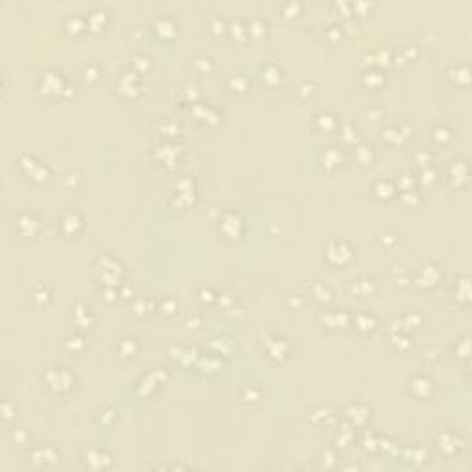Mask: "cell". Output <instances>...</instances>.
<instances>
[{"instance_id":"obj_59","label":"cell","mask_w":472,"mask_h":472,"mask_svg":"<svg viewBox=\"0 0 472 472\" xmlns=\"http://www.w3.org/2000/svg\"><path fill=\"white\" fill-rule=\"evenodd\" d=\"M133 308H135V314H137V316H144V314H148V301L146 299H138V301L133 304Z\"/></svg>"},{"instance_id":"obj_6","label":"cell","mask_w":472,"mask_h":472,"mask_svg":"<svg viewBox=\"0 0 472 472\" xmlns=\"http://www.w3.org/2000/svg\"><path fill=\"white\" fill-rule=\"evenodd\" d=\"M30 459L35 467H48V465H54V463L59 459V452L54 444H44V446H37L33 449L30 454Z\"/></svg>"},{"instance_id":"obj_20","label":"cell","mask_w":472,"mask_h":472,"mask_svg":"<svg viewBox=\"0 0 472 472\" xmlns=\"http://www.w3.org/2000/svg\"><path fill=\"white\" fill-rule=\"evenodd\" d=\"M85 22H87V28L92 30V32L104 30L105 22H107V11L102 10V8H96V10H92L85 17Z\"/></svg>"},{"instance_id":"obj_27","label":"cell","mask_w":472,"mask_h":472,"mask_svg":"<svg viewBox=\"0 0 472 472\" xmlns=\"http://www.w3.org/2000/svg\"><path fill=\"white\" fill-rule=\"evenodd\" d=\"M395 192H397V188H395L393 181L389 179H380L374 184V196L378 199H389Z\"/></svg>"},{"instance_id":"obj_18","label":"cell","mask_w":472,"mask_h":472,"mask_svg":"<svg viewBox=\"0 0 472 472\" xmlns=\"http://www.w3.org/2000/svg\"><path fill=\"white\" fill-rule=\"evenodd\" d=\"M177 153H179V146L174 144V142H164V144H161L155 151L157 159L162 161L164 164H168V166H172L175 161H177Z\"/></svg>"},{"instance_id":"obj_12","label":"cell","mask_w":472,"mask_h":472,"mask_svg":"<svg viewBox=\"0 0 472 472\" xmlns=\"http://www.w3.org/2000/svg\"><path fill=\"white\" fill-rule=\"evenodd\" d=\"M59 225H61V231L68 236H74L83 229V218H81L80 213L76 210H68L61 216L59 220Z\"/></svg>"},{"instance_id":"obj_16","label":"cell","mask_w":472,"mask_h":472,"mask_svg":"<svg viewBox=\"0 0 472 472\" xmlns=\"http://www.w3.org/2000/svg\"><path fill=\"white\" fill-rule=\"evenodd\" d=\"M153 30L157 32V35H161L162 39H172L177 35V22H175L172 17H157L153 20Z\"/></svg>"},{"instance_id":"obj_30","label":"cell","mask_w":472,"mask_h":472,"mask_svg":"<svg viewBox=\"0 0 472 472\" xmlns=\"http://www.w3.org/2000/svg\"><path fill=\"white\" fill-rule=\"evenodd\" d=\"M264 398V391H262V387L255 386V384H251V386H247L244 391H242V400L247 402V404H256V402H260Z\"/></svg>"},{"instance_id":"obj_34","label":"cell","mask_w":472,"mask_h":472,"mask_svg":"<svg viewBox=\"0 0 472 472\" xmlns=\"http://www.w3.org/2000/svg\"><path fill=\"white\" fill-rule=\"evenodd\" d=\"M350 290L354 293H358V295H369V293L374 292V284L373 280L369 279H358L356 282L350 284Z\"/></svg>"},{"instance_id":"obj_52","label":"cell","mask_w":472,"mask_h":472,"mask_svg":"<svg viewBox=\"0 0 472 472\" xmlns=\"http://www.w3.org/2000/svg\"><path fill=\"white\" fill-rule=\"evenodd\" d=\"M210 28H213L214 33H225L229 30V26H227V22L222 17H213L210 19Z\"/></svg>"},{"instance_id":"obj_9","label":"cell","mask_w":472,"mask_h":472,"mask_svg":"<svg viewBox=\"0 0 472 472\" xmlns=\"http://www.w3.org/2000/svg\"><path fill=\"white\" fill-rule=\"evenodd\" d=\"M434 391V380L424 374H417L410 380V393L417 398H428Z\"/></svg>"},{"instance_id":"obj_44","label":"cell","mask_w":472,"mask_h":472,"mask_svg":"<svg viewBox=\"0 0 472 472\" xmlns=\"http://www.w3.org/2000/svg\"><path fill=\"white\" fill-rule=\"evenodd\" d=\"M415 175L413 174H402L400 177H398V181H397V184H398V188L404 192V190H411L413 188V184H415Z\"/></svg>"},{"instance_id":"obj_36","label":"cell","mask_w":472,"mask_h":472,"mask_svg":"<svg viewBox=\"0 0 472 472\" xmlns=\"http://www.w3.org/2000/svg\"><path fill=\"white\" fill-rule=\"evenodd\" d=\"M432 138H434L437 144H446V142L452 138V129L446 128V126H437L432 131Z\"/></svg>"},{"instance_id":"obj_38","label":"cell","mask_w":472,"mask_h":472,"mask_svg":"<svg viewBox=\"0 0 472 472\" xmlns=\"http://www.w3.org/2000/svg\"><path fill=\"white\" fill-rule=\"evenodd\" d=\"M32 299L37 302V304H44V302H48V299H50V292H48V288L44 284H35L32 290Z\"/></svg>"},{"instance_id":"obj_22","label":"cell","mask_w":472,"mask_h":472,"mask_svg":"<svg viewBox=\"0 0 472 472\" xmlns=\"http://www.w3.org/2000/svg\"><path fill=\"white\" fill-rule=\"evenodd\" d=\"M310 419L316 422V424H323V422H331L334 420V411L331 406H325V404H319V406H314L310 410Z\"/></svg>"},{"instance_id":"obj_55","label":"cell","mask_w":472,"mask_h":472,"mask_svg":"<svg viewBox=\"0 0 472 472\" xmlns=\"http://www.w3.org/2000/svg\"><path fill=\"white\" fill-rule=\"evenodd\" d=\"M198 295H199V301L201 302H213V301H216V292H214L213 288H201L198 292Z\"/></svg>"},{"instance_id":"obj_23","label":"cell","mask_w":472,"mask_h":472,"mask_svg":"<svg viewBox=\"0 0 472 472\" xmlns=\"http://www.w3.org/2000/svg\"><path fill=\"white\" fill-rule=\"evenodd\" d=\"M74 321L81 326V328H87L92 323V312L87 306L85 302H78L74 308Z\"/></svg>"},{"instance_id":"obj_46","label":"cell","mask_w":472,"mask_h":472,"mask_svg":"<svg viewBox=\"0 0 472 472\" xmlns=\"http://www.w3.org/2000/svg\"><path fill=\"white\" fill-rule=\"evenodd\" d=\"M340 131H341V137H343L345 142H354V138H356V128H354L352 124H349V122L341 124Z\"/></svg>"},{"instance_id":"obj_41","label":"cell","mask_w":472,"mask_h":472,"mask_svg":"<svg viewBox=\"0 0 472 472\" xmlns=\"http://www.w3.org/2000/svg\"><path fill=\"white\" fill-rule=\"evenodd\" d=\"M352 428L350 426H341L340 430H338V435H336V443L341 444V446H349V443L352 441Z\"/></svg>"},{"instance_id":"obj_58","label":"cell","mask_w":472,"mask_h":472,"mask_svg":"<svg viewBox=\"0 0 472 472\" xmlns=\"http://www.w3.org/2000/svg\"><path fill=\"white\" fill-rule=\"evenodd\" d=\"M402 199H404V201H411V203H419V201H420V194L417 192V190H413V188H411V190H404V192H402Z\"/></svg>"},{"instance_id":"obj_19","label":"cell","mask_w":472,"mask_h":472,"mask_svg":"<svg viewBox=\"0 0 472 472\" xmlns=\"http://www.w3.org/2000/svg\"><path fill=\"white\" fill-rule=\"evenodd\" d=\"M449 177L454 184H458V186L463 184L468 179V164L465 161H454L452 164H450Z\"/></svg>"},{"instance_id":"obj_62","label":"cell","mask_w":472,"mask_h":472,"mask_svg":"<svg viewBox=\"0 0 472 472\" xmlns=\"http://www.w3.org/2000/svg\"><path fill=\"white\" fill-rule=\"evenodd\" d=\"M367 116L371 118L373 122H376V120L382 118V111H380V109H371V111H367Z\"/></svg>"},{"instance_id":"obj_45","label":"cell","mask_w":472,"mask_h":472,"mask_svg":"<svg viewBox=\"0 0 472 472\" xmlns=\"http://www.w3.org/2000/svg\"><path fill=\"white\" fill-rule=\"evenodd\" d=\"M194 68L198 72H201V74H208V72L213 70V61L208 57H198L194 61Z\"/></svg>"},{"instance_id":"obj_57","label":"cell","mask_w":472,"mask_h":472,"mask_svg":"<svg viewBox=\"0 0 472 472\" xmlns=\"http://www.w3.org/2000/svg\"><path fill=\"white\" fill-rule=\"evenodd\" d=\"M2 415H4V420H10L11 417H15V404H11L10 400L2 402Z\"/></svg>"},{"instance_id":"obj_47","label":"cell","mask_w":472,"mask_h":472,"mask_svg":"<svg viewBox=\"0 0 472 472\" xmlns=\"http://www.w3.org/2000/svg\"><path fill=\"white\" fill-rule=\"evenodd\" d=\"M48 174H50V170H48V166L43 164V162H39L37 168L30 174V177H32L33 181H37V183H41V181H44L48 177Z\"/></svg>"},{"instance_id":"obj_25","label":"cell","mask_w":472,"mask_h":472,"mask_svg":"<svg viewBox=\"0 0 472 472\" xmlns=\"http://www.w3.org/2000/svg\"><path fill=\"white\" fill-rule=\"evenodd\" d=\"M316 124L317 128L323 129V131H332V129L338 128V116L328 111H321V113L316 116Z\"/></svg>"},{"instance_id":"obj_26","label":"cell","mask_w":472,"mask_h":472,"mask_svg":"<svg viewBox=\"0 0 472 472\" xmlns=\"http://www.w3.org/2000/svg\"><path fill=\"white\" fill-rule=\"evenodd\" d=\"M65 28L68 33H80L83 32V30L87 28V22H85V17H81L80 13H72L68 15L65 19Z\"/></svg>"},{"instance_id":"obj_1","label":"cell","mask_w":472,"mask_h":472,"mask_svg":"<svg viewBox=\"0 0 472 472\" xmlns=\"http://www.w3.org/2000/svg\"><path fill=\"white\" fill-rule=\"evenodd\" d=\"M37 89L43 96H66L70 92V85L66 83L65 76L56 68H46L39 74Z\"/></svg>"},{"instance_id":"obj_43","label":"cell","mask_w":472,"mask_h":472,"mask_svg":"<svg viewBox=\"0 0 472 472\" xmlns=\"http://www.w3.org/2000/svg\"><path fill=\"white\" fill-rule=\"evenodd\" d=\"M133 68H135V72H146L150 70L151 66V59L148 56H142V54H138V56L133 57Z\"/></svg>"},{"instance_id":"obj_13","label":"cell","mask_w":472,"mask_h":472,"mask_svg":"<svg viewBox=\"0 0 472 472\" xmlns=\"http://www.w3.org/2000/svg\"><path fill=\"white\" fill-rule=\"evenodd\" d=\"M118 90L122 92L124 96L133 98V96L138 92V76L135 70H128L122 72L120 78H118Z\"/></svg>"},{"instance_id":"obj_2","label":"cell","mask_w":472,"mask_h":472,"mask_svg":"<svg viewBox=\"0 0 472 472\" xmlns=\"http://www.w3.org/2000/svg\"><path fill=\"white\" fill-rule=\"evenodd\" d=\"M76 382V376L72 374L70 369H66L65 365H54L44 373V384L52 393L56 395H66L72 391Z\"/></svg>"},{"instance_id":"obj_49","label":"cell","mask_w":472,"mask_h":472,"mask_svg":"<svg viewBox=\"0 0 472 472\" xmlns=\"http://www.w3.org/2000/svg\"><path fill=\"white\" fill-rule=\"evenodd\" d=\"M159 126H161V131L164 133V135H170V137L179 131V124L174 122V120H168V118H166V120H162Z\"/></svg>"},{"instance_id":"obj_31","label":"cell","mask_w":472,"mask_h":472,"mask_svg":"<svg viewBox=\"0 0 472 472\" xmlns=\"http://www.w3.org/2000/svg\"><path fill=\"white\" fill-rule=\"evenodd\" d=\"M354 157H356V161H358L360 164H367V162L373 161V157H374L373 146H369V144H358V146L354 148Z\"/></svg>"},{"instance_id":"obj_60","label":"cell","mask_w":472,"mask_h":472,"mask_svg":"<svg viewBox=\"0 0 472 472\" xmlns=\"http://www.w3.org/2000/svg\"><path fill=\"white\" fill-rule=\"evenodd\" d=\"M417 162L422 166H430V162H432V153H428V151H419V153H417Z\"/></svg>"},{"instance_id":"obj_35","label":"cell","mask_w":472,"mask_h":472,"mask_svg":"<svg viewBox=\"0 0 472 472\" xmlns=\"http://www.w3.org/2000/svg\"><path fill=\"white\" fill-rule=\"evenodd\" d=\"M247 33H249L251 37H262L266 33V22L260 17H253L247 22Z\"/></svg>"},{"instance_id":"obj_8","label":"cell","mask_w":472,"mask_h":472,"mask_svg":"<svg viewBox=\"0 0 472 472\" xmlns=\"http://www.w3.org/2000/svg\"><path fill=\"white\" fill-rule=\"evenodd\" d=\"M85 463L92 470H102V468H109L113 465V458L104 449H89L85 452Z\"/></svg>"},{"instance_id":"obj_32","label":"cell","mask_w":472,"mask_h":472,"mask_svg":"<svg viewBox=\"0 0 472 472\" xmlns=\"http://www.w3.org/2000/svg\"><path fill=\"white\" fill-rule=\"evenodd\" d=\"M382 137L386 138L387 142H391V144H398V142H402L404 138L410 137V133H404L402 128H387L382 131Z\"/></svg>"},{"instance_id":"obj_10","label":"cell","mask_w":472,"mask_h":472,"mask_svg":"<svg viewBox=\"0 0 472 472\" xmlns=\"http://www.w3.org/2000/svg\"><path fill=\"white\" fill-rule=\"evenodd\" d=\"M437 446L446 456H454V454L463 449V439L459 435L452 434V432H441L437 435Z\"/></svg>"},{"instance_id":"obj_53","label":"cell","mask_w":472,"mask_h":472,"mask_svg":"<svg viewBox=\"0 0 472 472\" xmlns=\"http://www.w3.org/2000/svg\"><path fill=\"white\" fill-rule=\"evenodd\" d=\"M282 13L286 15V17H295V15L301 11V4L299 2H286V4H282Z\"/></svg>"},{"instance_id":"obj_51","label":"cell","mask_w":472,"mask_h":472,"mask_svg":"<svg viewBox=\"0 0 472 472\" xmlns=\"http://www.w3.org/2000/svg\"><path fill=\"white\" fill-rule=\"evenodd\" d=\"M161 308H162V312H164V314H168V316H170V314H174V312L177 310V299L172 297V295H168V297L162 299Z\"/></svg>"},{"instance_id":"obj_28","label":"cell","mask_w":472,"mask_h":472,"mask_svg":"<svg viewBox=\"0 0 472 472\" xmlns=\"http://www.w3.org/2000/svg\"><path fill=\"white\" fill-rule=\"evenodd\" d=\"M118 352L122 358H133L135 354L138 352V343L135 338H124L120 343H118Z\"/></svg>"},{"instance_id":"obj_54","label":"cell","mask_w":472,"mask_h":472,"mask_svg":"<svg viewBox=\"0 0 472 472\" xmlns=\"http://www.w3.org/2000/svg\"><path fill=\"white\" fill-rule=\"evenodd\" d=\"M299 96L301 98H308V96H312L314 92H316V85L314 83H310V81H302L301 85H299Z\"/></svg>"},{"instance_id":"obj_4","label":"cell","mask_w":472,"mask_h":472,"mask_svg":"<svg viewBox=\"0 0 472 472\" xmlns=\"http://www.w3.org/2000/svg\"><path fill=\"white\" fill-rule=\"evenodd\" d=\"M220 231L223 232L225 238L236 240L244 231V218L234 210H225L220 218Z\"/></svg>"},{"instance_id":"obj_29","label":"cell","mask_w":472,"mask_h":472,"mask_svg":"<svg viewBox=\"0 0 472 472\" xmlns=\"http://www.w3.org/2000/svg\"><path fill=\"white\" fill-rule=\"evenodd\" d=\"M310 292H312V295H314V299L319 302H328L332 299L331 288H328L325 282H319V280H316V282L312 284Z\"/></svg>"},{"instance_id":"obj_5","label":"cell","mask_w":472,"mask_h":472,"mask_svg":"<svg viewBox=\"0 0 472 472\" xmlns=\"http://www.w3.org/2000/svg\"><path fill=\"white\" fill-rule=\"evenodd\" d=\"M264 349L268 356L275 362H280L288 356L290 352V343L286 338L277 334H266L264 336Z\"/></svg>"},{"instance_id":"obj_42","label":"cell","mask_w":472,"mask_h":472,"mask_svg":"<svg viewBox=\"0 0 472 472\" xmlns=\"http://www.w3.org/2000/svg\"><path fill=\"white\" fill-rule=\"evenodd\" d=\"M37 164H39V161H37V159H35L33 155H20V157H19V166H20V168H22V170L26 172L28 175L32 174V172L35 170V168H37Z\"/></svg>"},{"instance_id":"obj_33","label":"cell","mask_w":472,"mask_h":472,"mask_svg":"<svg viewBox=\"0 0 472 472\" xmlns=\"http://www.w3.org/2000/svg\"><path fill=\"white\" fill-rule=\"evenodd\" d=\"M386 81V76L382 74L380 70H367L364 72V83L371 89H376Z\"/></svg>"},{"instance_id":"obj_21","label":"cell","mask_w":472,"mask_h":472,"mask_svg":"<svg viewBox=\"0 0 472 472\" xmlns=\"http://www.w3.org/2000/svg\"><path fill=\"white\" fill-rule=\"evenodd\" d=\"M262 80L268 83L269 87L279 85L280 80H282V68L275 63H268V65L262 68Z\"/></svg>"},{"instance_id":"obj_3","label":"cell","mask_w":472,"mask_h":472,"mask_svg":"<svg viewBox=\"0 0 472 472\" xmlns=\"http://www.w3.org/2000/svg\"><path fill=\"white\" fill-rule=\"evenodd\" d=\"M352 256H354L352 246L345 240H338V238H334V240L328 242L326 247H325V258L334 266L349 264L350 260H352Z\"/></svg>"},{"instance_id":"obj_14","label":"cell","mask_w":472,"mask_h":472,"mask_svg":"<svg viewBox=\"0 0 472 472\" xmlns=\"http://www.w3.org/2000/svg\"><path fill=\"white\" fill-rule=\"evenodd\" d=\"M17 227H19V231L22 232V234L26 236H33L37 234V231L41 229V222H39V218L35 216V214L32 213H20L19 216H17Z\"/></svg>"},{"instance_id":"obj_17","label":"cell","mask_w":472,"mask_h":472,"mask_svg":"<svg viewBox=\"0 0 472 472\" xmlns=\"http://www.w3.org/2000/svg\"><path fill=\"white\" fill-rule=\"evenodd\" d=\"M352 325L358 328L360 332H371L378 326L376 316L369 314V312H358L352 316Z\"/></svg>"},{"instance_id":"obj_11","label":"cell","mask_w":472,"mask_h":472,"mask_svg":"<svg viewBox=\"0 0 472 472\" xmlns=\"http://www.w3.org/2000/svg\"><path fill=\"white\" fill-rule=\"evenodd\" d=\"M321 321L331 328H347L349 325H352V314L347 310H340V312H323L321 314Z\"/></svg>"},{"instance_id":"obj_7","label":"cell","mask_w":472,"mask_h":472,"mask_svg":"<svg viewBox=\"0 0 472 472\" xmlns=\"http://www.w3.org/2000/svg\"><path fill=\"white\" fill-rule=\"evenodd\" d=\"M441 279V269L435 264H424L417 271L415 275V284H419L420 288H434L439 284Z\"/></svg>"},{"instance_id":"obj_37","label":"cell","mask_w":472,"mask_h":472,"mask_svg":"<svg viewBox=\"0 0 472 472\" xmlns=\"http://www.w3.org/2000/svg\"><path fill=\"white\" fill-rule=\"evenodd\" d=\"M229 32H231V35L236 41H244V39L249 35V33H247V26L244 22H240V20H232V22L229 24Z\"/></svg>"},{"instance_id":"obj_15","label":"cell","mask_w":472,"mask_h":472,"mask_svg":"<svg viewBox=\"0 0 472 472\" xmlns=\"http://www.w3.org/2000/svg\"><path fill=\"white\" fill-rule=\"evenodd\" d=\"M345 417H347V420H349L350 424L364 426L365 422L369 420V410H367L365 404H360V402H356V404H349L347 410H345Z\"/></svg>"},{"instance_id":"obj_40","label":"cell","mask_w":472,"mask_h":472,"mask_svg":"<svg viewBox=\"0 0 472 472\" xmlns=\"http://www.w3.org/2000/svg\"><path fill=\"white\" fill-rule=\"evenodd\" d=\"M81 76H83V80L85 81L92 83V81H96L100 78V66L96 65V63H87V65L83 66V70H81Z\"/></svg>"},{"instance_id":"obj_39","label":"cell","mask_w":472,"mask_h":472,"mask_svg":"<svg viewBox=\"0 0 472 472\" xmlns=\"http://www.w3.org/2000/svg\"><path fill=\"white\" fill-rule=\"evenodd\" d=\"M229 89H232L234 92H246V90L249 89L247 78H246V76H242V74L232 76L231 80H229Z\"/></svg>"},{"instance_id":"obj_24","label":"cell","mask_w":472,"mask_h":472,"mask_svg":"<svg viewBox=\"0 0 472 472\" xmlns=\"http://www.w3.org/2000/svg\"><path fill=\"white\" fill-rule=\"evenodd\" d=\"M321 161L326 168H336V166H340L341 161H343V153L340 151V148L328 146L321 153Z\"/></svg>"},{"instance_id":"obj_50","label":"cell","mask_w":472,"mask_h":472,"mask_svg":"<svg viewBox=\"0 0 472 472\" xmlns=\"http://www.w3.org/2000/svg\"><path fill=\"white\" fill-rule=\"evenodd\" d=\"M400 323L404 325V328H411V326H419L420 323H422V317L419 316V314H406V316L402 317Z\"/></svg>"},{"instance_id":"obj_61","label":"cell","mask_w":472,"mask_h":472,"mask_svg":"<svg viewBox=\"0 0 472 472\" xmlns=\"http://www.w3.org/2000/svg\"><path fill=\"white\" fill-rule=\"evenodd\" d=\"M11 437H13V441L17 444H24L26 441H28L30 435L24 432V430H19V432H15V434H11Z\"/></svg>"},{"instance_id":"obj_56","label":"cell","mask_w":472,"mask_h":472,"mask_svg":"<svg viewBox=\"0 0 472 472\" xmlns=\"http://www.w3.org/2000/svg\"><path fill=\"white\" fill-rule=\"evenodd\" d=\"M83 345H85V341H83V338H81V336H72L70 340L66 341V347H68L70 350L83 349Z\"/></svg>"},{"instance_id":"obj_48","label":"cell","mask_w":472,"mask_h":472,"mask_svg":"<svg viewBox=\"0 0 472 472\" xmlns=\"http://www.w3.org/2000/svg\"><path fill=\"white\" fill-rule=\"evenodd\" d=\"M435 179H437V174H435V170L432 168V166H424L422 168V172H420V183L422 184H432L435 183Z\"/></svg>"}]
</instances>
